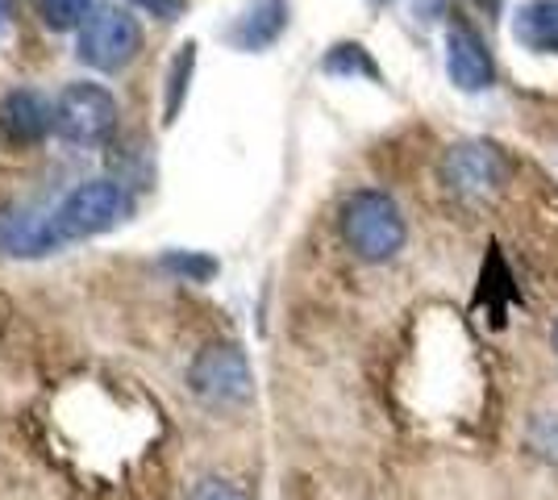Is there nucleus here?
<instances>
[{
    "instance_id": "obj_1",
    "label": "nucleus",
    "mask_w": 558,
    "mask_h": 500,
    "mask_svg": "<svg viewBox=\"0 0 558 500\" xmlns=\"http://www.w3.org/2000/svg\"><path fill=\"white\" fill-rule=\"evenodd\" d=\"M404 214L388 192L363 188L342 205V239L363 263H388L404 246Z\"/></svg>"
},
{
    "instance_id": "obj_2",
    "label": "nucleus",
    "mask_w": 558,
    "mask_h": 500,
    "mask_svg": "<svg viewBox=\"0 0 558 500\" xmlns=\"http://www.w3.org/2000/svg\"><path fill=\"white\" fill-rule=\"evenodd\" d=\"M130 209V196H125V184L113 180V175H100V180H84L50 209V230L59 246L68 242H84L96 239L105 230H113L117 221Z\"/></svg>"
},
{
    "instance_id": "obj_3",
    "label": "nucleus",
    "mask_w": 558,
    "mask_h": 500,
    "mask_svg": "<svg viewBox=\"0 0 558 500\" xmlns=\"http://www.w3.org/2000/svg\"><path fill=\"white\" fill-rule=\"evenodd\" d=\"M187 388L196 401H205L213 408L246 405L255 392L251 358L238 342H209L196 351L192 367H187Z\"/></svg>"
},
{
    "instance_id": "obj_4",
    "label": "nucleus",
    "mask_w": 558,
    "mask_h": 500,
    "mask_svg": "<svg viewBox=\"0 0 558 500\" xmlns=\"http://www.w3.org/2000/svg\"><path fill=\"white\" fill-rule=\"evenodd\" d=\"M138 47H142L138 17L130 9H121V4H96V13L75 34L80 63L105 75L125 72L138 59Z\"/></svg>"
},
{
    "instance_id": "obj_5",
    "label": "nucleus",
    "mask_w": 558,
    "mask_h": 500,
    "mask_svg": "<svg viewBox=\"0 0 558 500\" xmlns=\"http://www.w3.org/2000/svg\"><path fill=\"white\" fill-rule=\"evenodd\" d=\"M117 96L105 84L75 80L54 96V134L71 146H100L117 130Z\"/></svg>"
},
{
    "instance_id": "obj_6",
    "label": "nucleus",
    "mask_w": 558,
    "mask_h": 500,
    "mask_svg": "<svg viewBox=\"0 0 558 500\" xmlns=\"http://www.w3.org/2000/svg\"><path fill=\"white\" fill-rule=\"evenodd\" d=\"M442 180L459 196H488L505 184V155L492 143H459L442 155Z\"/></svg>"
},
{
    "instance_id": "obj_7",
    "label": "nucleus",
    "mask_w": 558,
    "mask_h": 500,
    "mask_svg": "<svg viewBox=\"0 0 558 500\" xmlns=\"http://www.w3.org/2000/svg\"><path fill=\"white\" fill-rule=\"evenodd\" d=\"M54 134V100L34 88H13L0 96V138L9 146H34Z\"/></svg>"
},
{
    "instance_id": "obj_8",
    "label": "nucleus",
    "mask_w": 558,
    "mask_h": 500,
    "mask_svg": "<svg viewBox=\"0 0 558 500\" xmlns=\"http://www.w3.org/2000/svg\"><path fill=\"white\" fill-rule=\"evenodd\" d=\"M446 75L463 93H484L492 84V75H496L484 38L463 22L450 25V34H446Z\"/></svg>"
},
{
    "instance_id": "obj_9",
    "label": "nucleus",
    "mask_w": 558,
    "mask_h": 500,
    "mask_svg": "<svg viewBox=\"0 0 558 500\" xmlns=\"http://www.w3.org/2000/svg\"><path fill=\"white\" fill-rule=\"evenodd\" d=\"M283 29H288V0H251L226 38L238 50H267Z\"/></svg>"
},
{
    "instance_id": "obj_10",
    "label": "nucleus",
    "mask_w": 558,
    "mask_h": 500,
    "mask_svg": "<svg viewBox=\"0 0 558 500\" xmlns=\"http://www.w3.org/2000/svg\"><path fill=\"white\" fill-rule=\"evenodd\" d=\"M59 251V239L50 230V214L34 217V214H13L0 217V255H17V259H34V255H50Z\"/></svg>"
},
{
    "instance_id": "obj_11",
    "label": "nucleus",
    "mask_w": 558,
    "mask_h": 500,
    "mask_svg": "<svg viewBox=\"0 0 558 500\" xmlns=\"http://www.w3.org/2000/svg\"><path fill=\"white\" fill-rule=\"evenodd\" d=\"M517 42L534 54H558V0H530L512 22Z\"/></svg>"
},
{
    "instance_id": "obj_12",
    "label": "nucleus",
    "mask_w": 558,
    "mask_h": 500,
    "mask_svg": "<svg viewBox=\"0 0 558 500\" xmlns=\"http://www.w3.org/2000/svg\"><path fill=\"white\" fill-rule=\"evenodd\" d=\"M93 13H96V0H38V17L54 34H68V29L80 34V25L88 22Z\"/></svg>"
},
{
    "instance_id": "obj_13",
    "label": "nucleus",
    "mask_w": 558,
    "mask_h": 500,
    "mask_svg": "<svg viewBox=\"0 0 558 500\" xmlns=\"http://www.w3.org/2000/svg\"><path fill=\"white\" fill-rule=\"evenodd\" d=\"M326 72L329 75H372V80H379V72H375V63L367 59V50L359 47V42H342V47L329 50L326 59Z\"/></svg>"
},
{
    "instance_id": "obj_14",
    "label": "nucleus",
    "mask_w": 558,
    "mask_h": 500,
    "mask_svg": "<svg viewBox=\"0 0 558 500\" xmlns=\"http://www.w3.org/2000/svg\"><path fill=\"white\" fill-rule=\"evenodd\" d=\"M192 63H196V47L187 42L180 50V59L171 63V84H167V121H175L180 113V105H184V93H187V75H192Z\"/></svg>"
},
{
    "instance_id": "obj_15",
    "label": "nucleus",
    "mask_w": 558,
    "mask_h": 500,
    "mask_svg": "<svg viewBox=\"0 0 558 500\" xmlns=\"http://www.w3.org/2000/svg\"><path fill=\"white\" fill-rule=\"evenodd\" d=\"M163 267L180 271V276H184V280H192V284H205V280H213V276H217V259H209V255H196V251L163 255Z\"/></svg>"
},
{
    "instance_id": "obj_16",
    "label": "nucleus",
    "mask_w": 558,
    "mask_h": 500,
    "mask_svg": "<svg viewBox=\"0 0 558 500\" xmlns=\"http://www.w3.org/2000/svg\"><path fill=\"white\" fill-rule=\"evenodd\" d=\"M184 500H251L233 479H221V476H205L196 479L192 488L184 492Z\"/></svg>"
},
{
    "instance_id": "obj_17",
    "label": "nucleus",
    "mask_w": 558,
    "mask_h": 500,
    "mask_svg": "<svg viewBox=\"0 0 558 500\" xmlns=\"http://www.w3.org/2000/svg\"><path fill=\"white\" fill-rule=\"evenodd\" d=\"M530 447H534L542 459H555L558 463V413H546L530 426Z\"/></svg>"
},
{
    "instance_id": "obj_18",
    "label": "nucleus",
    "mask_w": 558,
    "mask_h": 500,
    "mask_svg": "<svg viewBox=\"0 0 558 500\" xmlns=\"http://www.w3.org/2000/svg\"><path fill=\"white\" fill-rule=\"evenodd\" d=\"M134 9H142L146 17H155V22H180L187 13V0H130Z\"/></svg>"
},
{
    "instance_id": "obj_19",
    "label": "nucleus",
    "mask_w": 558,
    "mask_h": 500,
    "mask_svg": "<svg viewBox=\"0 0 558 500\" xmlns=\"http://www.w3.org/2000/svg\"><path fill=\"white\" fill-rule=\"evenodd\" d=\"M13 9H17V0H0V25L13 17Z\"/></svg>"
},
{
    "instance_id": "obj_20",
    "label": "nucleus",
    "mask_w": 558,
    "mask_h": 500,
    "mask_svg": "<svg viewBox=\"0 0 558 500\" xmlns=\"http://www.w3.org/2000/svg\"><path fill=\"white\" fill-rule=\"evenodd\" d=\"M555 351H558V321H555Z\"/></svg>"
},
{
    "instance_id": "obj_21",
    "label": "nucleus",
    "mask_w": 558,
    "mask_h": 500,
    "mask_svg": "<svg viewBox=\"0 0 558 500\" xmlns=\"http://www.w3.org/2000/svg\"><path fill=\"white\" fill-rule=\"evenodd\" d=\"M375 4H388V0H375Z\"/></svg>"
}]
</instances>
